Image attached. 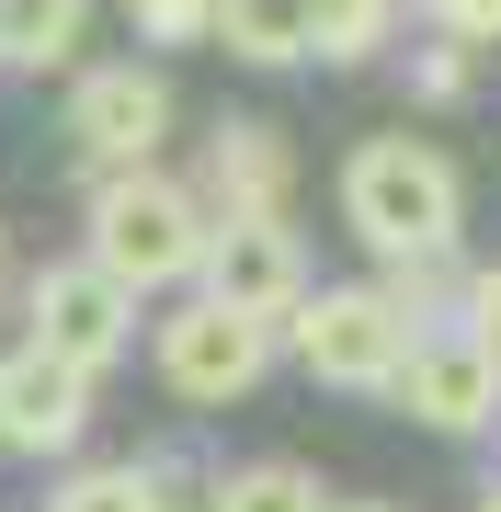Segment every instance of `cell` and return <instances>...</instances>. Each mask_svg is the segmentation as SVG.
Instances as JSON below:
<instances>
[{
    "mask_svg": "<svg viewBox=\"0 0 501 512\" xmlns=\"http://www.w3.org/2000/svg\"><path fill=\"white\" fill-rule=\"evenodd\" d=\"M399 23V0H308V57H331V69H353V57H376Z\"/></svg>",
    "mask_w": 501,
    "mask_h": 512,
    "instance_id": "5bb4252c",
    "label": "cell"
},
{
    "mask_svg": "<svg viewBox=\"0 0 501 512\" xmlns=\"http://www.w3.org/2000/svg\"><path fill=\"white\" fill-rule=\"evenodd\" d=\"M331 512H399V501H331Z\"/></svg>",
    "mask_w": 501,
    "mask_h": 512,
    "instance_id": "d6986e66",
    "label": "cell"
},
{
    "mask_svg": "<svg viewBox=\"0 0 501 512\" xmlns=\"http://www.w3.org/2000/svg\"><path fill=\"white\" fill-rule=\"evenodd\" d=\"M92 387L103 376H80V365H57V353L12 342V353H0V444H12V456H69V444L92 433Z\"/></svg>",
    "mask_w": 501,
    "mask_h": 512,
    "instance_id": "9c48e42d",
    "label": "cell"
},
{
    "mask_svg": "<svg viewBox=\"0 0 501 512\" xmlns=\"http://www.w3.org/2000/svg\"><path fill=\"white\" fill-rule=\"evenodd\" d=\"M285 353L319 387H342V399H376L399 376V353H410V319H399L388 285H308V308L285 319Z\"/></svg>",
    "mask_w": 501,
    "mask_h": 512,
    "instance_id": "3957f363",
    "label": "cell"
},
{
    "mask_svg": "<svg viewBox=\"0 0 501 512\" xmlns=\"http://www.w3.org/2000/svg\"><path fill=\"white\" fill-rule=\"evenodd\" d=\"M217 46L240 69H308V0H217Z\"/></svg>",
    "mask_w": 501,
    "mask_h": 512,
    "instance_id": "8fae6325",
    "label": "cell"
},
{
    "mask_svg": "<svg viewBox=\"0 0 501 512\" xmlns=\"http://www.w3.org/2000/svg\"><path fill=\"white\" fill-rule=\"evenodd\" d=\"M422 12L445 23L456 46H490V35H501V0H422Z\"/></svg>",
    "mask_w": 501,
    "mask_h": 512,
    "instance_id": "ac0fdd59",
    "label": "cell"
},
{
    "mask_svg": "<svg viewBox=\"0 0 501 512\" xmlns=\"http://www.w3.org/2000/svg\"><path fill=\"white\" fill-rule=\"evenodd\" d=\"M149 365L160 387L183 410H228V399H251L262 365H274V330H251L240 308H217V296H183L160 330H149Z\"/></svg>",
    "mask_w": 501,
    "mask_h": 512,
    "instance_id": "277c9868",
    "label": "cell"
},
{
    "mask_svg": "<svg viewBox=\"0 0 501 512\" xmlns=\"http://www.w3.org/2000/svg\"><path fill=\"white\" fill-rule=\"evenodd\" d=\"M92 274H114L126 296H149V285H183L194 262H205V205L171 183V171H103L92 183Z\"/></svg>",
    "mask_w": 501,
    "mask_h": 512,
    "instance_id": "7a4b0ae2",
    "label": "cell"
},
{
    "mask_svg": "<svg viewBox=\"0 0 501 512\" xmlns=\"http://www.w3.org/2000/svg\"><path fill=\"white\" fill-rule=\"evenodd\" d=\"M205 512H331V490H319L297 456H251V467H228L217 490H205Z\"/></svg>",
    "mask_w": 501,
    "mask_h": 512,
    "instance_id": "4fadbf2b",
    "label": "cell"
},
{
    "mask_svg": "<svg viewBox=\"0 0 501 512\" xmlns=\"http://www.w3.org/2000/svg\"><path fill=\"white\" fill-rule=\"evenodd\" d=\"M308 239L285 228V217H240V228H205V262H194V296H217V308H240L251 330H274L285 342V319L308 308Z\"/></svg>",
    "mask_w": 501,
    "mask_h": 512,
    "instance_id": "5b68a950",
    "label": "cell"
},
{
    "mask_svg": "<svg viewBox=\"0 0 501 512\" xmlns=\"http://www.w3.org/2000/svg\"><path fill=\"white\" fill-rule=\"evenodd\" d=\"M126 23L149 46H194V35H217V0H126Z\"/></svg>",
    "mask_w": 501,
    "mask_h": 512,
    "instance_id": "2e32d148",
    "label": "cell"
},
{
    "mask_svg": "<svg viewBox=\"0 0 501 512\" xmlns=\"http://www.w3.org/2000/svg\"><path fill=\"white\" fill-rule=\"evenodd\" d=\"M69 137H80L92 171H149L160 137H171V80L149 57H92L69 80Z\"/></svg>",
    "mask_w": 501,
    "mask_h": 512,
    "instance_id": "8992f818",
    "label": "cell"
},
{
    "mask_svg": "<svg viewBox=\"0 0 501 512\" xmlns=\"http://www.w3.org/2000/svg\"><path fill=\"white\" fill-rule=\"evenodd\" d=\"M92 35V0H0V69H69Z\"/></svg>",
    "mask_w": 501,
    "mask_h": 512,
    "instance_id": "7c38bea8",
    "label": "cell"
},
{
    "mask_svg": "<svg viewBox=\"0 0 501 512\" xmlns=\"http://www.w3.org/2000/svg\"><path fill=\"white\" fill-rule=\"evenodd\" d=\"M479 512H501V490H490V501H479Z\"/></svg>",
    "mask_w": 501,
    "mask_h": 512,
    "instance_id": "ffe728a7",
    "label": "cell"
},
{
    "mask_svg": "<svg viewBox=\"0 0 501 512\" xmlns=\"http://www.w3.org/2000/svg\"><path fill=\"white\" fill-rule=\"evenodd\" d=\"M467 80H479V69H467L456 35H433L422 57H410V92H422V103H467Z\"/></svg>",
    "mask_w": 501,
    "mask_h": 512,
    "instance_id": "e0dca14e",
    "label": "cell"
},
{
    "mask_svg": "<svg viewBox=\"0 0 501 512\" xmlns=\"http://www.w3.org/2000/svg\"><path fill=\"white\" fill-rule=\"evenodd\" d=\"M46 512H171V501L149 490V467H57Z\"/></svg>",
    "mask_w": 501,
    "mask_h": 512,
    "instance_id": "9a60e30c",
    "label": "cell"
},
{
    "mask_svg": "<svg viewBox=\"0 0 501 512\" xmlns=\"http://www.w3.org/2000/svg\"><path fill=\"white\" fill-rule=\"evenodd\" d=\"M285 183H297V160H285L274 126H251V114H228L217 137H205V171H194V205L205 228H240V217H285Z\"/></svg>",
    "mask_w": 501,
    "mask_h": 512,
    "instance_id": "30bf717a",
    "label": "cell"
},
{
    "mask_svg": "<svg viewBox=\"0 0 501 512\" xmlns=\"http://www.w3.org/2000/svg\"><path fill=\"white\" fill-rule=\"evenodd\" d=\"M342 228L376 262H445V239L467 228V183L433 137H353L342 160Z\"/></svg>",
    "mask_w": 501,
    "mask_h": 512,
    "instance_id": "6da1fadb",
    "label": "cell"
},
{
    "mask_svg": "<svg viewBox=\"0 0 501 512\" xmlns=\"http://www.w3.org/2000/svg\"><path fill=\"white\" fill-rule=\"evenodd\" d=\"M388 399L422 421V433H490V410H501V353H479L467 330H410Z\"/></svg>",
    "mask_w": 501,
    "mask_h": 512,
    "instance_id": "ba28073f",
    "label": "cell"
},
{
    "mask_svg": "<svg viewBox=\"0 0 501 512\" xmlns=\"http://www.w3.org/2000/svg\"><path fill=\"white\" fill-rule=\"evenodd\" d=\"M23 342L57 353V365H80V376H103L114 353L137 342V296L92 274V262H46L35 285H23Z\"/></svg>",
    "mask_w": 501,
    "mask_h": 512,
    "instance_id": "52a82bcc",
    "label": "cell"
}]
</instances>
